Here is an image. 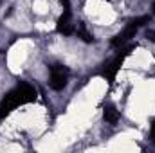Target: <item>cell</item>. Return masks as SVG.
<instances>
[{
	"label": "cell",
	"mask_w": 155,
	"mask_h": 153,
	"mask_svg": "<svg viewBox=\"0 0 155 153\" xmlns=\"http://www.w3.org/2000/svg\"><path fill=\"white\" fill-rule=\"evenodd\" d=\"M135 49V45H128L126 49H123L119 54L116 56V60H112L108 65H105V69L101 70V76L105 77L110 85L114 83V79H116V74L119 72V69H121V65H123V61H124V58L126 56H130V52Z\"/></svg>",
	"instance_id": "3957f363"
},
{
	"label": "cell",
	"mask_w": 155,
	"mask_h": 153,
	"mask_svg": "<svg viewBox=\"0 0 155 153\" xmlns=\"http://www.w3.org/2000/svg\"><path fill=\"white\" fill-rule=\"evenodd\" d=\"M153 13H155V2H153Z\"/></svg>",
	"instance_id": "8fae6325"
},
{
	"label": "cell",
	"mask_w": 155,
	"mask_h": 153,
	"mask_svg": "<svg viewBox=\"0 0 155 153\" xmlns=\"http://www.w3.org/2000/svg\"><path fill=\"white\" fill-rule=\"evenodd\" d=\"M148 16H139V18H134V20H130L128 22V25L119 33V34H116L114 38H112V47H123V45H126L130 40L135 36V33L144 25V24H148Z\"/></svg>",
	"instance_id": "7a4b0ae2"
},
{
	"label": "cell",
	"mask_w": 155,
	"mask_h": 153,
	"mask_svg": "<svg viewBox=\"0 0 155 153\" xmlns=\"http://www.w3.org/2000/svg\"><path fill=\"white\" fill-rule=\"evenodd\" d=\"M60 2L63 4V7H65V9H69V2H71V0H60Z\"/></svg>",
	"instance_id": "9c48e42d"
},
{
	"label": "cell",
	"mask_w": 155,
	"mask_h": 153,
	"mask_svg": "<svg viewBox=\"0 0 155 153\" xmlns=\"http://www.w3.org/2000/svg\"><path fill=\"white\" fill-rule=\"evenodd\" d=\"M119 110H117L114 105H107L105 110H103V119L108 122V124H117L119 122Z\"/></svg>",
	"instance_id": "8992f818"
},
{
	"label": "cell",
	"mask_w": 155,
	"mask_h": 153,
	"mask_svg": "<svg viewBox=\"0 0 155 153\" xmlns=\"http://www.w3.org/2000/svg\"><path fill=\"white\" fill-rule=\"evenodd\" d=\"M150 139L155 141V119L152 121V124H150Z\"/></svg>",
	"instance_id": "ba28073f"
},
{
	"label": "cell",
	"mask_w": 155,
	"mask_h": 153,
	"mask_svg": "<svg viewBox=\"0 0 155 153\" xmlns=\"http://www.w3.org/2000/svg\"><path fill=\"white\" fill-rule=\"evenodd\" d=\"M74 34H78V38H81L85 43H92L94 41V36H92V33H88V29L85 27V24H78V27H76V33Z\"/></svg>",
	"instance_id": "52a82bcc"
},
{
	"label": "cell",
	"mask_w": 155,
	"mask_h": 153,
	"mask_svg": "<svg viewBox=\"0 0 155 153\" xmlns=\"http://www.w3.org/2000/svg\"><path fill=\"white\" fill-rule=\"evenodd\" d=\"M56 31H58L60 34H63V36H71V34L76 33V25H74L72 20H71V11H69V9H65L63 15L58 18V22H56Z\"/></svg>",
	"instance_id": "5b68a950"
},
{
	"label": "cell",
	"mask_w": 155,
	"mask_h": 153,
	"mask_svg": "<svg viewBox=\"0 0 155 153\" xmlns=\"http://www.w3.org/2000/svg\"><path fill=\"white\" fill-rule=\"evenodd\" d=\"M148 38H152L155 41V31H150V33H148Z\"/></svg>",
	"instance_id": "30bf717a"
},
{
	"label": "cell",
	"mask_w": 155,
	"mask_h": 153,
	"mask_svg": "<svg viewBox=\"0 0 155 153\" xmlns=\"http://www.w3.org/2000/svg\"><path fill=\"white\" fill-rule=\"evenodd\" d=\"M69 81V69L63 65H52L51 67V76H49V85L52 90H63Z\"/></svg>",
	"instance_id": "277c9868"
},
{
	"label": "cell",
	"mask_w": 155,
	"mask_h": 153,
	"mask_svg": "<svg viewBox=\"0 0 155 153\" xmlns=\"http://www.w3.org/2000/svg\"><path fill=\"white\" fill-rule=\"evenodd\" d=\"M36 99V90L35 86H31L29 83H20L16 85L13 90H9L2 101H0V119H4L5 115H9L15 108L22 106V105H27V103H33Z\"/></svg>",
	"instance_id": "6da1fadb"
}]
</instances>
